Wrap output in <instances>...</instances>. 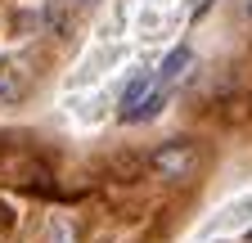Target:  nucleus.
I'll list each match as a JSON object with an SVG mask.
<instances>
[{
    "mask_svg": "<svg viewBox=\"0 0 252 243\" xmlns=\"http://www.w3.org/2000/svg\"><path fill=\"white\" fill-rule=\"evenodd\" d=\"M149 167L158 180H167V185H185V180H194L198 167H203V149L194 140H167L158 144L149 153Z\"/></svg>",
    "mask_w": 252,
    "mask_h": 243,
    "instance_id": "f257e3e1",
    "label": "nucleus"
},
{
    "mask_svg": "<svg viewBox=\"0 0 252 243\" xmlns=\"http://www.w3.org/2000/svg\"><path fill=\"white\" fill-rule=\"evenodd\" d=\"M122 63V45H94L86 59H81V63H77V72L68 77V90H86V86H94V81H99V77H108L113 68Z\"/></svg>",
    "mask_w": 252,
    "mask_h": 243,
    "instance_id": "f03ea898",
    "label": "nucleus"
},
{
    "mask_svg": "<svg viewBox=\"0 0 252 243\" xmlns=\"http://www.w3.org/2000/svg\"><path fill=\"white\" fill-rule=\"evenodd\" d=\"M243 225H252V198H230V203H225V207H220L216 216L203 225V239L234 234V230H243Z\"/></svg>",
    "mask_w": 252,
    "mask_h": 243,
    "instance_id": "7ed1b4c3",
    "label": "nucleus"
},
{
    "mask_svg": "<svg viewBox=\"0 0 252 243\" xmlns=\"http://www.w3.org/2000/svg\"><path fill=\"white\" fill-rule=\"evenodd\" d=\"M27 90H32L27 68L18 63V59H0V108L23 104V99H27Z\"/></svg>",
    "mask_w": 252,
    "mask_h": 243,
    "instance_id": "20e7f679",
    "label": "nucleus"
},
{
    "mask_svg": "<svg viewBox=\"0 0 252 243\" xmlns=\"http://www.w3.org/2000/svg\"><path fill=\"white\" fill-rule=\"evenodd\" d=\"M189 68H194V50L180 45V50H171L162 63L153 68V77H158V86H162V90H171L176 81H185V77H189Z\"/></svg>",
    "mask_w": 252,
    "mask_h": 243,
    "instance_id": "39448f33",
    "label": "nucleus"
},
{
    "mask_svg": "<svg viewBox=\"0 0 252 243\" xmlns=\"http://www.w3.org/2000/svg\"><path fill=\"white\" fill-rule=\"evenodd\" d=\"M45 243H81L77 221H68V216H50V225H45Z\"/></svg>",
    "mask_w": 252,
    "mask_h": 243,
    "instance_id": "423d86ee",
    "label": "nucleus"
},
{
    "mask_svg": "<svg viewBox=\"0 0 252 243\" xmlns=\"http://www.w3.org/2000/svg\"><path fill=\"white\" fill-rule=\"evenodd\" d=\"M162 27H167V14L158 9V5H149V9L135 14V32L140 36H162Z\"/></svg>",
    "mask_w": 252,
    "mask_h": 243,
    "instance_id": "0eeeda50",
    "label": "nucleus"
},
{
    "mask_svg": "<svg viewBox=\"0 0 252 243\" xmlns=\"http://www.w3.org/2000/svg\"><path fill=\"white\" fill-rule=\"evenodd\" d=\"M63 5H68L72 14H90V9H99L104 0H63Z\"/></svg>",
    "mask_w": 252,
    "mask_h": 243,
    "instance_id": "6e6552de",
    "label": "nucleus"
}]
</instances>
